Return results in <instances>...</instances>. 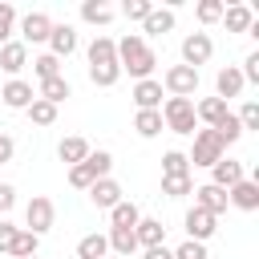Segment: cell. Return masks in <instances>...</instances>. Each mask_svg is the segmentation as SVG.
I'll list each match as a JSON object with an SVG mask.
<instances>
[{
    "mask_svg": "<svg viewBox=\"0 0 259 259\" xmlns=\"http://www.w3.org/2000/svg\"><path fill=\"white\" fill-rule=\"evenodd\" d=\"M154 65H158V57H154V49L146 45V36L130 32V36H121V40H117V69H121V73H130V77H138V81H146V77L154 73Z\"/></svg>",
    "mask_w": 259,
    "mask_h": 259,
    "instance_id": "cell-1",
    "label": "cell"
},
{
    "mask_svg": "<svg viewBox=\"0 0 259 259\" xmlns=\"http://www.w3.org/2000/svg\"><path fill=\"white\" fill-rule=\"evenodd\" d=\"M158 113H162V125L170 134H194L198 130V117H194V101L190 97H166Z\"/></svg>",
    "mask_w": 259,
    "mask_h": 259,
    "instance_id": "cell-2",
    "label": "cell"
},
{
    "mask_svg": "<svg viewBox=\"0 0 259 259\" xmlns=\"http://www.w3.org/2000/svg\"><path fill=\"white\" fill-rule=\"evenodd\" d=\"M219 158H227V146H223L219 130H194V150L186 154V162H194V166H214Z\"/></svg>",
    "mask_w": 259,
    "mask_h": 259,
    "instance_id": "cell-3",
    "label": "cell"
},
{
    "mask_svg": "<svg viewBox=\"0 0 259 259\" xmlns=\"http://www.w3.org/2000/svg\"><path fill=\"white\" fill-rule=\"evenodd\" d=\"M53 223H57V206H53V198L32 194L28 206H24V231H32V235L40 239L45 231H53Z\"/></svg>",
    "mask_w": 259,
    "mask_h": 259,
    "instance_id": "cell-4",
    "label": "cell"
},
{
    "mask_svg": "<svg viewBox=\"0 0 259 259\" xmlns=\"http://www.w3.org/2000/svg\"><path fill=\"white\" fill-rule=\"evenodd\" d=\"M198 89V69H186V65H170L162 73V93L166 97H194Z\"/></svg>",
    "mask_w": 259,
    "mask_h": 259,
    "instance_id": "cell-5",
    "label": "cell"
},
{
    "mask_svg": "<svg viewBox=\"0 0 259 259\" xmlns=\"http://www.w3.org/2000/svg\"><path fill=\"white\" fill-rule=\"evenodd\" d=\"M214 57V40L206 36V32H190L186 40H182V65L186 69H198V65H206Z\"/></svg>",
    "mask_w": 259,
    "mask_h": 259,
    "instance_id": "cell-6",
    "label": "cell"
},
{
    "mask_svg": "<svg viewBox=\"0 0 259 259\" xmlns=\"http://www.w3.org/2000/svg\"><path fill=\"white\" fill-rule=\"evenodd\" d=\"M194 206L219 219V214H223L231 202H227V190H223V186H210V182H202V186H194Z\"/></svg>",
    "mask_w": 259,
    "mask_h": 259,
    "instance_id": "cell-7",
    "label": "cell"
},
{
    "mask_svg": "<svg viewBox=\"0 0 259 259\" xmlns=\"http://www.w3.org/2000/svg\"><path fill=\"white\" fill-rule=\"evenodd\" d=\"M194 117H198L206 130H219V125L231 117V109H227V101H219V97H202V101H194Z\"/></svg>",
    "mask_w": 259,
    "mask_h": 259,
    "instance_id": "cell-8",
    "label": "cell"
},
{
    "mask_svg": "<svg viewBox=\"0 0 259 259\" xmlns=\"http://www.w3.org/2000/svg\"><path fill=\"white\" fill-rule=\"evenodd\" d=\"M247 174H243V162H235V158H219L214 166H210V186H223V190H231L235 182H243Z\"/></svg>",
    "mask_w": 259,
    "mask_h": 259,
    "instance_id": "cell-9",
    "label": "cell"
},
{
    "mask_svg": "<svg viewBox=\"0 0 259 259\" xmlns=\"http://www.w3.org/2000/svg\"><path fill=\"white\" fill-rule=\"evenodd\" d=\"M89 198H93V206L113 210V206L121 202V182H117V178H97V182L89 186Z\"/></svg>",
    "mask_w": 259,
    "mask_h": 259,
    "instance_id": "cell-10",
    "label": "cell"
},
{
    "mask_svg": "<svg viewBox=\"0 0 259 259\" xmlns=\"http://www.w3.org/2000/svg\"><path fill=\"white\" fill-rule=\"evenodd\" d=\"M186 231H190L194 243H206V239L219 231V219L206 214V210H198V206H190V210H186Z\"/></svg>",
    "mask_w": 259,
    "mask_h": 259,
    "instance_id": "cell-11",
    "label": "cell"
},
{
    "mask_svg": "<svg viewBox=\"0 0 259 259\" xmlns=\"http://www.w3.org/2000/svg\"><path fill=\"white\" fill-rule=\"evenodd\" d=\"M49 32H53V20H49L45 12H28V16L20 20V36H24V45H40V40H49Z\"/></svg>",
    "mask_w": 259,
    "mask_h": 259,
    "instance_id": "cell-12",
    "label": "cell"
},
{
    "mask_svg": "<svg viewBox=\"0 0 259 259\" xmlns=\"http://www.w3.org/2000/svg\"><path fill=\"white\" fill-rule=\"evenodd\" d=\"M45 45H49V53L61 61V57H69V53L77 49V28H73V24H53V32H49Z\"/></svg>",
    "mask_w": 259,
    "mask_h": 259,
    "instance_id": "cell-13",
    "label": "cell"
},
{
    "mask_svg": "<svg viewBox=\"0 0 259 259\" xmlns=\"http://www.w3.org/2000/svg\"><path fill=\"white\" fill-rule=\"evenodd\" d=\"M24 65H28V45H24V40H8V45H0V69H4L8 77H16Z\"/></svg>",
    "mask_w": 259,
    "mask_h": 259,
    "instance_id": "cell-14",
    "label": "cell"
},
{
    "mask_svg": "<svg viewBox=\"0 0 259 259\" xmlns=\"http://www.w3.org/2000/svg\"><path fill=\"white\" fill-rule=\"evenodd\" d=\"M243 89H247V81H243V73H239L235 65L219 69V77H214V97H219V101H227V97H239Z\"/></svg>",
    "mask_w": 259,
    "mask_h": 259,
    "instance_id": "cell-15",
    "label": "cell"
},
{
    "mask_svg": "<svg viewBox=\"0 0 259 259\" xmlns=\"http://www.w3.org/2000/svg\"><path fill=\"white\" fill-rule=\"evenodd\" d=\"M32 97H36V93H32V85H28V81H20V77H12V81L0 89V101H4L8 109H28V105H32Z\"/></svg>",
    "mask_w": 259,
    "mask_h": 259,
    "instance_id": "cell-16",
    "label": "cell"
},
{
    "mask_svg": "<svg viewBox=\"0 0 259 259\" xmlns=\"http://www.w3.org/2000/svg\"><path fill=\"white\" fill-rule=\"evenodd\" d=\"M227 202L239 206V210H259V182H251V178L235 182V186L227 190Z\"/></svg>",
    "mask_w": 259,
    "mask_h": 259,
    "instance_id": "cell-17",
    "label": "cell"
},
{
    "mask_svg": "<svg viewBox=\"0 0 259 259\" xmlns=\"http://www.w3.org/2000/svg\"><path fill=\"white\" fill-rule=\"evenodd\" d=\"M134 105L138 109H162V81H154V77L138 81L134 85Z\"/></svg>",
    "mask_w": 259,
    "mask_h": 259,
    "instance_id": "cell-18",
    "label": "cell"
},
{
    "mask_svg": "<svg viewBox=\"0 0 259 259\" xmlns=\"http://www.w3.org/2000/svg\"><path fill=\"white\" fill-rule=\"evenodd\" d=\"M134 239H138V247H162L166 243V227L158 223V219H138V227H134Z\"/></svg>",
    "mask_w": 259,
    "mask_h": 259,
    "instance_id": "cell-19",
    "label": "cell"
},
{
    "mask_svg": "<svg viewBox=\"0 0 259 259\" xmlns=\"http://www.w3.org/2000/svg\"><path fill=\"white\" fill-rule=\"evenodd\" d=\"M223 24H227V32H251L255 28V12L247 4H231V8H223Z\"/></svg>",
    "mask_w": 259,
    "mask_h": 259,
    "instance_id": "cell-20",
    "label": "cell"
},
{
    "mask_svg": "<svg viewBox=\"0 0 259 259\" xmlns=\"http://www.w3.org/2000/svg\"><path fill=\"white\" fill-rule=\"evenodd\" d=\"M57 158H61V162H69V166H81V162L89 158V142H85V138H61Z\"/></svg>",
    "mask_w": 259,
    "mask_h": 259,
    "instance_id": "cell-21",
    "label": "cell"
},
{
    "mask_svg": "<svg viewBox=\"0 0 259 259\" xmlns=\"http://www.w3.org/2000/svg\"><path fill=\"white\" fill-rule=\"evenodd\" d=\"M117 61V40L113 36H93L89 40V65H109Z\"/></svg>",
    "mask_w": 259,
    "mask_h": 259,
    "instance_id": "cell-22",
    "label": "cell"
},
{
    "mask_svg": "<svg viewBox=\"0 0 259 259\" xmlns=\"http://www.w3.org/2000/svg\"><path fill=\"white\" fill-rule=\"evenodd\" d=\"M134 130H138V138H158L166 125H162V113H158V109H138Z\"/></svg>",
    "mask_w": 259,
    "mask_h": 259,
    "instance_id": "cell-23",
    "label": "cell"
},
{
    "mask_svg": "<svg viewBox=\"0 0 259 259\" xmlns=\"http://www.w3.org/2000/svg\"><path fill=\"white\" fill-rule=\"evenodd\" d=\"M142 28H146L150 36H162V32L174 28V12H170V8H150V16L142 20Z\"/></svg>",
    "mask_w": 259,
    "mask_h": 259,
    "instance_id": "cell-24",
    "label": "cell"
},
{
    "mask_svg": "<svg viewBox=\"0 0 259 259\" xmlns=\"http://www.w3.org/2000/svg\"><path fill=\"white\" fill-rule=\"evenodd\" d=\"M138 219H142V210H138L130 198H121V202L109 210V223H113V227H125V231H134V227H138Z\"/></svg>",
    "mask_w": 259,
    "mask_h": 259,
    "instance_id": "cell-25",
    "label": "cell"
},
{
    "mask_svg": "<svg viewBox=\"0 0 259 259\" xmlns=\"http://www.w3.org/2000/svg\"><path fill=\"white\" fill-rule=\"evenodd\" d=\"M113 16H117V12H113L109 4H101V0H85V4H81V20H85V24H109Z\"/></svg>",
    "mask_w": 259,
    "mask_h": 259,
    "instance_id": "cell-26",
    "label": "cell"
},
{
    "mask_svg": "<svg viewBox=\"0 0 259 259\" xmlns=\"http://www.w3.org/2000/svg\"><path fill=\"white\" fill-rule=\"evenodd\" d=\"M69 93H73V89H69V81H65V77H53V81H40V93H36V97H40V101H49V105H61Z\"/></svg>",
    "mask_w": 259,
    "mask_h": 259,
    "instance_id": "cell-27",
    "label": "cell"
},
{
    "mask_svg": "<svg viewBox=\"0 0 259 259\" xmlns=\"http://www.w3.org/2000/svg\"><path fill=\"white\" fill-rule=\"evenodd\" d=\"M109 251H117V255H134L138 251V239H134V231H125V227H109Z\"/></svg>",
    "mask_w": 259,
    "mask_h": 259,
    "instance_id": "cell-28",
    "label": "cell"
},
{
    "mask_svg": "<svg viewBox=\"0 0 259 259\" xmlns=\"http://www.w3.org/2000/svg\"><path fill=\"white\" fill-rule=\"evenodd\" d=\"M105 251H109V239H105V235H97V231H93V235H85V239L77 243V259H101Z\"/></svg>",
    "mask_w": 259,
    "mask_h": 259,
    "instance_id": "cell-29",
    "label": "cell"
},
{
    "mask_svg": "<svg viewBox=\"0 0 259 259\" xmlns=\"http://www.w3.org/2000/svg\"><path fill=\"white\" fill-rule=\"evenodd\" d=\"M178 174H190V162L182 150H166L162 154V178H178Z\"/></svg>",
    "mask_w": 259,
    "mask_h": 259,
    "instance_id": "cell-30",
    "label": "cell"
},
{
    "mask_svg": "<svg viewBox=\"0 0 259 259\" xmlns=\"http://www.w3.org/2000/svg\"><path fill=\"white\" fill-rule=\"evenodd\" d=\"M117 77H121L117 61H109V65H89V81H93V85H101V89L117 85Z\"/></svg>",
    "mask_w": 259,
    "mask_h": 259,
    "instance_id": "cell-31",
    "label": "cell"
},
{
    "mask_svg": "<svg viewBox=\"0 0 259 259\" xmlns=\"http://www.w3.org/2000/svg\"><path fill=\"white\" fill-rule=\"evenodd\" d=\"M24 113H28L32 125H53V121H57V105H49V101H40V97H32V105H28Z\"/></svg>",
    "mask_w": 259,
    "mask_h": 259,
    "instance_id": "cell-32",
    "label": "cell"
},
{
    "mask_svg": "<svg viewBox=\"0 0 259 259\" xmlns=\"http://www.w3.org/2000/svg\"><path fill=\"white\" fill-rule=\"evenodd\" d=\"M36 247H40V239H36L32 231H16V239H12L8 255H16V259H28V255H36Z\"/></svg>",
    "mask_w": 259,
    "mask_h": 259,
    "instance_id": "cell-33",
    "label": "cell"
},
{
    "mask_svg": "<svg viewBox=\"0 0 259 259\" xmlns=\"http://www.w3.org/2000/svg\"><path fill=\"white\" fill-rule=\"evenodd\" d=\"M32 73H36V81H53V77H61V61L53 53H40L32 61Z\"/></svg>",
    "mask_w": 259,
    "mask_h": 259,
    "instance_id": "cell-34",
    "label": "cell"
},
{
    "mask_svg": "<svg viewBox=\"0 0 259 259\" xmlns=\"http://www.w3.org/2000/svg\"><path fill=\"white\" fill-rule=\"evenodd\" d=\"M85 166L93 170V178H109V170H113V154H109V150H89Z\"/></svg>",
    "mask_w": 259,
    "mask_h": 259,
    "instance_id": "cell-35",
    "label": "cell"
},
{
    "mask_svg": "<svg viewBox=\"0 0 259 259\" xmlns=\"http://www.w3.org/2000/svg\"><path fill=\"white\" fill-rule=\"evenodd\" d=\"M162 194H170V198L194 194V178H190V174H178V178H162Z\"/></svg>",
    "mask_w": 259,
    "mask_h": 259,
    "instance_id": "cell-36",
    "label": "cell"
},
{
    "mask_svg": "<svg viewBox=\"0 0 259 259\" xmlns=\"http://www.w3.org/2000/svg\"><path fill=\"white\" fill-rule=\"evenodd\" d=\"M223 8H227L223 0H198V8H194V12H198V20H202V24H214V20H223Z\"/></svg>",
    "mask_w": 259,
    "mask_h": 259,
    "instance_id": "cell-37",
    "label": "cell"
},
{
    "mask_svg": "<svg viewBox=\"0 0 259 259\" xmlns=\"http://www.w3.org/2000/svg\"><path fill=\"white\" fill-rule=\"evenodd\" d=\"M16 32V8L12 4H0V45H8Z\"/></svg>",
    "mask_w": 259,
    "mask_h": 259,
    "instance_id": "cell-38",
    "label": "cell"
},
{
    "mask_svg": "<svg viewBox=\"0 0 259 259\" xmlns=\"http://www.w3.org/2000/svg\"><path fill=\"white\" fill-rule=\"evenodd\" d=\"M235 117H239L243 134H247V130H259V101H243V109H239Z\"/></svg>",
    "mask_w": 259,
    "mask_h": 259,
    "instance_id": "cell-39",
    "label": "cell"
},
{
    "mask_svg": "<svg viewBox=\"0 0 259 259\" xmlns=\"http://www.w3.org/2000/svg\"><path fill=\"white\" fill-rule=\"evenodd\" d=\"M69 182H73L77 190H89V186H93L97 178H93V170H89V166L81 162V166H69Z\"/></svg>",
    "mask_w": 259,
    "mask_h": 259,
    "instance_id": "cell-40",
    "label": "cell"
},
{
    "mask_svg": "<svg viewBox=\"0 0 259 259\" xmlns=\"http://www.w3.org/2000/svg\"><path fill=\"white\" fill-rule=\"evenodd\" d=\"M150 8H154L150 0H125V4H121L125 20H146V16H150Z\"/></svg>",
    "mask_w": 259,
    "mask_h": 259,
    "instance_id": "cell-41",
    "label": "cell"
},
{
    "mask_svg": "<svg viewBox=\"0 0 259 259\" xmlns=\"http://www.w3.org/2000/svg\"><path fill=\"white\" fill-rule=\"evenodd\" d=\"M219 138H223V146H231V142H239V138H243V125H239V117H235V113L219 125Z\"/></svg>",
    "mask_w": 259,
    "mask_h": 259,
    "instance_id": "cell-42",
    "label": "cell"
},
{
    "mask_svg": "<svg viewBox=\"0 0 259 259\" xmlns=\"http://www.w3.org/2000/svg\"><path fill=\"white\" fill-rule=\"evenodd\" d=\"M174 259H206V243H194V239H186L182 247H174Z\"/></svg>",
    "mask_w": 259,
    "mask_h": 259,
    "instance_id": "cell-43",
    "label": "cell"
},
{
    "mask_svg": "<svg viewBox=\"0 0 259 259\" xmlns=\"http://www.w3.org/2000/svg\"><path fill=\"white\" fill-rule=\"evenodd\" d=\"M16 231H20V227H12L8 219H0V255H8V247H12V239H16Z\"/></svg>",
    "mask_w": 259,
    "mask_h": 259,
    "instance_id": "cell-44",
    "label": "cell"
},
{
    "mask_svg": "<svg viewBox=\"0 0 259 259\" xmlns=\"http://www.w3.org/2000/svg\"><path fill=\"white\" fill-rule=\"evenodd\" d=\"M243 81H259V53H247V61H243Z\"/></svg>",
    "mask_w": 259,
    "mask_h": 259,
    "instance_id": "cell-45",
    "label": "cell"
},
{
    "mask_svg": "<svg viewBox=\"0 0 259 259\" xmlns=\"http://www.w3.org/2000/svg\"><path fill=\"white\" fill-rule=\"evenodd\" d=\"M12 206H16V190H12L8 182H0V214H8Z\"/></svg>",
    "mask_w": 259,
    "mask_h": 259,
    "instance_id": "cell-46",
    "label": "cell"
},
{
    "mask_svg": "<svg viewBox=\"0 0 259 259\" xmlns=\"http://www.w3.org/2000/svg\"><path fill=\"white\" fill-rule=\"evenodd\" d=\"M12 154H16V142H12L8 134H0V166H4V162H12Z\"/></svg>",
    "mask_w": 259,
    "mask_h": 259,
    "instance_id": "cell-47",
    "label": "cell"
},
{
    "mask_svg": "<svg viewBox=\"0 0 259 259\" xmlns=\"http://www.w3.org/2000/svg\"><path fill=\"white\" fill-rule=\"evenodd\" d=\"M142 259H174V251H170V247L162 243V247H150V251H146Z\"/></svg>",
    "mask_w": 259,
    "mask_h": 259,
    "instance_id": "cell-48",
    "label": "cell"
},
{
    "mask_svg": "<svg viewBox=\"0 0 259 259\" xmlns=\"http://www.w3.org/2000/svg\"><path fill=\"white\" fill-rule=\"evenodd\" d=\"M28 259H36V255H28Z\"/></svg>",
    "mask_w": 259,
    "mask_h": 259,
    "instance_id": "cell-49",
    "label": "cell"
}]
</instances>
